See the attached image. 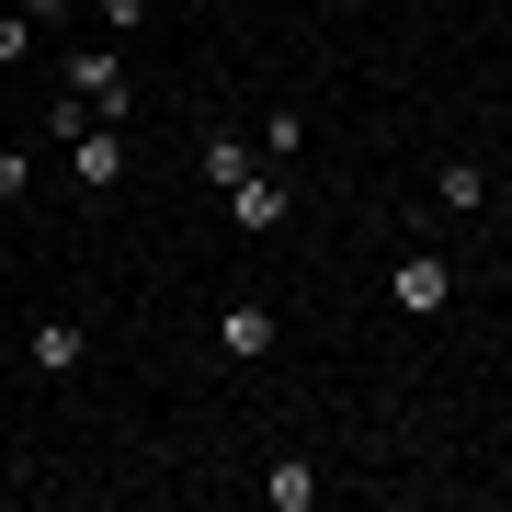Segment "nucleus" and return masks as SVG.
Instances as JSON below:
<instances>
[{
  "label": "nucleus",
  "mask_w": 512,
  "mask_h": 512,
  "mask_svg": "<svg viewBox=\"0 0 512 512\" xmlns=\"http://www.w3.org/2000/svg\"><path fill=\"white\" fill-rule=\"evenodd\" d=\"M69 103H92L103 126H126V114H137V80H126V57H114V46H69Z\"/></svg>",
  "instance_id": "obj_1"
},
{
  "label": "nucleus",
  "mask_w": 512,
  "mask_h": 512,
  "mask_svg": "<svg viewBox=\"0 0 512 512\" xmlns=\"http://www.w3.org/2000/svg\"><path fill=\"white\" fill-rule=\"evenodd\" d=\"M285 217H296L285 171H274V160H251V171H239V183H228V228H239V239H274Z\"/></svg>",
  "instance_id": "obj_2"
},
{
  "label": "nucleus",
  "mask_w": 512,
  "mask_h": 512,
  "mask_svg": "<svg viewBox=\"0 0 512 512\" xmlns=\"http://www.w3.org/2000/svg\"><path fill=\"white\" fill-rule=\"evenodd\" d=\"M69 183H80V205H92V194H126V126H80L69 137Z\"/></svg>",
  "instance_id": "obj_3"
},
{
  "label": "nucleus",
  "mask_w": 512,
  "mask_h": 512,
  "mask_svg": "<svg viewBox=\"0 0 512 512\" xmlns=\"http://www.w3.org/2000/svg\"><path fill=\"white\" fill-rule=\"evenodd\" d=\"M444 296H456V274H444V251H399V274H387V308H399V319H433Z\"/></svg>",
  "instance_id": "obj_4"
},
{
  "label": "nucleus",
  "mask_w": 512,
  "mask_h": 512,
  "mask_svg": "<svg viewBox=\"0 0 512 512\" xmlns=\"http://www.w3.org/2000/svg\"><path fill=\"white\" fill-rule=\"evenodd\" d=\"M23 353H35V376H80V365H92V330H80V319H35Z\"/></svg>",
  "instance_id": "obj_5"
},
{
  "label": "nucleus",
  "mask_w": 512,
  "mask_h": 512,
  "mask_svg": "<svg viewBox=\"0 0 512 512\" xmlns=\"http://www.w3.org/2000/svg\"><path fill=\"white\" fill-rule=\"evenodd\" d=\"M217 342L239 353V365H262V353H274V308H262V296H239V308L217 319Z\"/></svg>",
  "instance_id": "obj_6"
},
{
  "label": "nucleus",
  "mask_w": 512,
  "mask_h": 512,
  "mask_svg": "<svg viewBox=\"0 0 512 512\" xmlns=\"http://www.w3.org/2000/svg\"><path fill=\"white\" fill-rule=\"evenodd\" d=\"M262 501H274V512H319V467H308V456H274Z\"/></svg>",
  "instance_id": "obj_7"
},
{
  "label": "nucleus",
  "mask_w": 512,
  "mask_h": 512,
  "mask_svg": "<svg viewBox=\"0 0 512 512\" xmlns=\"http://www.w3.org/2000/svg\"><path fill=\"white\" fill-rule=\"evenodd\" d=\"M251 160H262V137H239V126H217V137H205V183H217V194H228Z\"/></svg>",
  "instance_id": "obj_8"
},
{
  "label": "nucleus",
  "mask_w": 512,
  "mask_h": 512,
  "mask_svg": "<svg viewBox=\"0 0 512 512\" xmlns=\"http://www.w3.org/2000/svg\"><path fill=\"white\" fill-rule=\"evenodd\" d=\"M433 194H444V205H490V171H478V160H444Z\"/></svg>",
  "instance_id": "obj_9"
},
{
  "label": "nucleus",
  "mask_w": 512,
  "mask_h": 512,
  "mask_svg": "<svg viewBox=\"0 0 512 512\" xmlns=\"http://www.w3.org/2000/svg\"><path fill=\"white\" fill-rule=\"evenodd\" d=\"M23 46H35V23H23V12H12V0H0V69H12V57H23Z\"/></svg>",
  "instance_id": "obj_10"
},
{
  "label": "nucleus",
  "mask_w": 512,
  "mask_h": 512,
  "mask_svg": "<svg viewBox=\"0 0 512 512\" xmlns=\"http://www.w3.org/2000/svg\"><path fill=\"white\" fill-rule=\"evenodd\" d=\"M23 183H35V160H23V148H0V194L23 205Z\"/></svg>",
  "instance_id": "obj_11"
},
{
  "label": "nucleus",
  "mask_w": 512,
  "mask_h": 512,
  "mask_svg": "<svg viewBox=\"0 0 512 512\" xmlns=\"http://www.w3.org/2000/svg\"><path fill=\"white\" fill-rule=\"evenodd\" d=\"M137 12L148 0H103V35H137Z\"/></svg>",
  "instance_id": "obj_12"
},
{
  "label": "nucleus",
  "mask_w": 512,
  "mask_h": 512,
  "mask_svg": "<svg viewBox=\"0 0 512 512\" xmlns=\"http://www.w3.org/2000/svg\"><path fill=\"white\" fill-rule=\"evenodd\" d=\"M12 12H23V23H69L80 0H12Z\"/></svg>",
  "instance_id": "obj_13"
},
{
  "label": "nucleus",
  "mask_w": 512,
  "mask_h": 512,
  "mask_svg": "<svg viewBox=\"0 0 512 512\" xmlns=\"http://www.w3.org/2000/svg\"><path fill=\"white\" fill-rule=\"evenodd\" d=\"M490 194H501V205H512V160H501V183H490Z\"/></svg>",
  "instance_id": "obj_14"
},
{
  "label": "nucleus",
  "mask_w": 512,
  "mask_h": 512,
  "mask_svg": "<svg viewBox=\"0 0 512 512\" xmlns=\"http://www.w3.org/2000/svg\"><path fill=\"white\" fill-rule=\"evenodd\" d=\"M0 228H12V194H0Z\"/></svg>",
  "instance_id": "obj_15"
}]
</instances>
